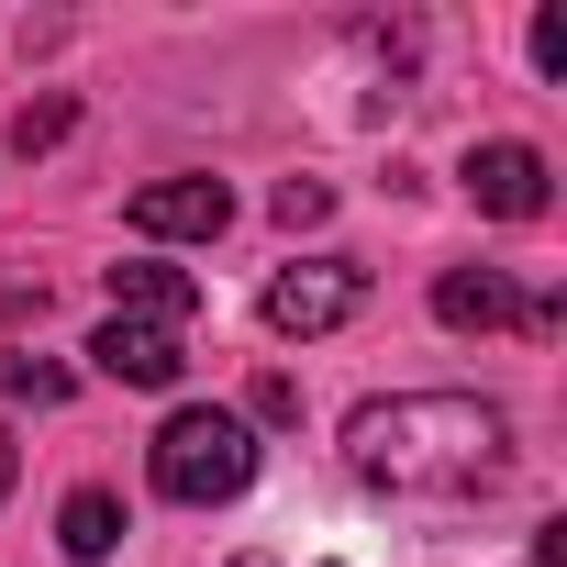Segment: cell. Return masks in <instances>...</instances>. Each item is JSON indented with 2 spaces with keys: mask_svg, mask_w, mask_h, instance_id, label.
<instances>
[{
  "mask_svg": "<svg viewBox=\"0 0 567 567\" xmlns=\"http://www.w3.org/2000/svg\"><path fill=\"white\" fill-rule=\"evenodd\" d=\"M346 467L368 489H401V501H456V489H489L512 467V423L467 390H401V401H368L346 423Z\"/></svg>",
  "mask_w": 567,
  "mask_h": 567,
  "instance_id": "1",
  "label": "cell"
},
{
  "mask_svg": "<svg viewBox=\"0 0 567 567\" xmlns=\"http://www.w3.org/2000/svg\"><path fill=\"white\" fill-rule=\"evenodd\" d=\"M245 478H256V423H245V412L178 401V412L156 423V489H167L178 512H212V501H234Z\"/></svg>",
  "mask_w": 567,
  "mask_h": 567,
  "instance_id": "2",
  "label": "cell"
},
{
  "mask_svg": "<svg viewBox=\"0 0 567 567\" xmlns=\"http://www.w3.org/2000/svg\"><path fill=\"white\" fill-rule=\"evenodd\" d=\"M357 301H368V267H357V256H301V267H278V278H267V334L312 346V334L357 323Z\"/></svg>",
  "mask_w": 567,
  "mask_h": 567,
  "instance_id": "3",
  "label": "cell"
},
{
  "mask_svg": "<svg viewBox=\"0 0 567 567\" xmlns=\"http://www.w3.org/2000/svg\"><path fill=\"white\" fill-rule=\"evenodd\" d=\"M434 323H456V334H556V301H523L501 267H445Z\"/></svg>",
  "mask_w": 567,
  "mask_h": 567,
  "instance_id": "4",
  "label": "cell"
},
{
  "mask_svg": "<svg viewBox=\"0 0 567 567\" xmlns=\"http://www.w3.org/2000/svg\"><path fill=\"white\" fill-rule=\"evenodd\" d=\"M456 178H467V200H478L489 223H534V212L556 200V167H545L534 145H512V134H501V145H467Z\"/></svg>",
  "mask_w": 567,
  "mask_h": 567,
  "instance_id": "5",
  "label": "cell"
},
{
  "mask_svg": "<svg viewBox=\"0 0 567 567\" xmlns=\"http://www.w3.org/2000/svg\"><path fill=\"white\" fill-rule=\"evenodd\" d=\"M90 368H101L112 390H178L189 346H178L167 323H101V334H90Z\"/></svg>",
  "mask_w": 567,
  "mask_h": 567,
  "instance_id": "6",
  "label": "cell"
},
{
  "mask_svg": "<svg viewBox=\"0 0 567 567\" xmlns=\"http://www.w3.org/2000/svg\"><path fill=\"white\" fill-rule=\"evenodd\" d=\"M112 278V323H189L200 312V278H178V267H156V256H123V267H101Z\"/></svg>",
  "mask_w": 567,
  "mask_h": 567,
  "instance_id": "7",
  "label": "cell"
},
{
  "mask_svg": "<svg viewBox=\"0 0 567 567\" xmlns=\"http://www.w3.org/2000/svg\"><path fill=\"white\" fill-rule=\"evenodd\" d=\"M223 223H234L223 178H145L134 189V234H223Z\"/></svg>",
  "mask_w": 567,
  "mask_h": 567,
  "instance_id": "8",
  "label": "cell"
},
{
  "mask_svg": "<svg viewBox=\"0 0 567 567\" xmlns=\"http://www.w3.org/2000/svg\"><path fill=\"white\" fill-rule=\"evenodd\" d=\"M56 545H68L79 567H101V556L123 545V501H112V489H68V512H56Z\"/></svg>",
  "mask_w": 567,
  "mask_h": 567,
  "instance_id": "9",
  "label": "cell"
},
{
  "mask_svg": "<svg viewBox=\"0 0 567 567\" xmlns=\"http://www.w3.org/2000/svg\"><path fill=\"white\" fill-rule=\"evenodd\" d=\"M68 123H79V101H68V90L23 101V112H12V156H45V145H68Z\"/></svg>",
  "mask_w": 567,
  "mask_h": 567,
  "instance_id": "10",
  "label": "cell"
},
{
  "mask_svg": "<svg viewBox=\"0 0 567 567\" xmlns=\"http://www.w3.org/2000/svg\"><path fill=\"white\" fill-rule=\"evenodd\" d=\"M0 401H34L45 412V401H68V368L56 357H0Z\"/></svg>",
  "mask_w": 567,
  "mask_h": 567,
  "instance_id": "11",
  "label": "cell"
},
{
  "mask_svg": "<svg viewBox=\"0 0 567 567\" xmlns=\"http://www.w3.org/2000/svg\"><path fill=\"white\" fill-rule=\"evenodd\" d=\"M323 212H334V189H323V178H278V223H290V234H301V223H323Z\"/></svg>",
  "mask_w": 567,
  "mask_h": 567,
  "instance_id": "12",
  "label": "cell"
},
{
  "mask_svg": "<svg viewBox=\"0 0 567 567\" xmlns=\"http://www.w3.org/2000/svg\"><path fill=\"white\" fill-rule=\"evenodd\" d=\"M534 68L567 79V12H534Z\"/></svg>",
  "mask_w": 567,
  "mask_h": 567,
  "instance_id": "13",
  "label": "cell"
},
{
  "mask_svg": "<svg viewBox=\"0 0 567 567\" xmlns=\"http://www.w3.org/2000/svg\"><path fill=\"white\" fill-rule=\"evenodd\" d=\"M256 423H301V379H256Z\"/></svg>",
  "mask_w": 567,
  "mask_h": 567,
  "instance_id": "14",
  "label": "cell"
},
{
  "mask_svg": "<svg viewBox=\"0 0 567 567\" xmlns=\"http://www.w3.org/2000/svg\"><path fill=\"white\" fill-rule=\"evenodd\" d=\"M12 467H23V445H12V434H0V501H12Z\"/></svg>",
  "mask_w": 567,
  "mask_h": 567,
  "instance_id": "15",
  "label": "cell"
},
{
  "mask_svg": "<svg viewBox=\"0 0 567 567\" xmlns=\"http://www.w3.org/2000/svg\"><path fill=\"white\" fill-rule=\"evenodd\" d=\"M234 567H278V556H234Z\"/></svg>",
  "mask_w": 567,
  "mask_h": 567,
  "instance_id": "16",
  "label": "cell"
}]
</instances>
